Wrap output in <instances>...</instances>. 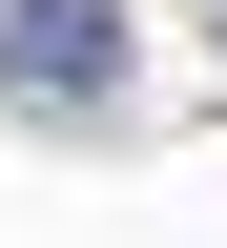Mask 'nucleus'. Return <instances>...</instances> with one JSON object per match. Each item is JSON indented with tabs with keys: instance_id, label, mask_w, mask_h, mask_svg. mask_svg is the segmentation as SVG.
Here are the masks:
<instances>
[{
	"instance_id": "1",
	"label": "nucleus",
	"mask_w": 227,
	"mask_h": 248,
	"mask_svg": "<svg viewBox=\"0 0 227 248\" xmlns=\"http://www.w3.org/2000/svg\"><path fill=\"white\" fill-rule=\"evenodd\" d=\"M0 83H21V104H104L124 83V0H21V21H0Z\"/></svg>"
}]
</instances>
